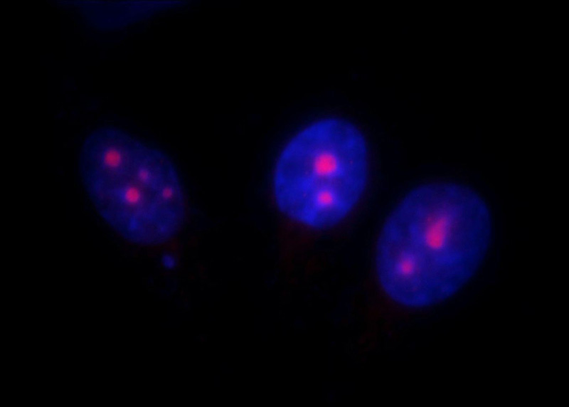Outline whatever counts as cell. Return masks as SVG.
I'll return each mask as SVG.
<instances>
[{"instance_id":"2","label":"cell","mask_w":569,"mask_h":407,"mask_svg":"<svg viewBox=\"0 0 569 407\" xmlns=\"http://www.w3.org/2000/svg\"><path fill=\"white\" fill-rule=\"evenodd\" d=\"M83 184L102 218L135 244L156 245L183 225L186 204L170 159L121 129L92 131L80 153Z\"/></svg>"},{"instance_id":"1","label":"cell","mask_w":569,"mask_h":407,"mask_svg":"<svg viewBox=\"0 0 569 407\" xmlns=\"http://www.w3.org/2000/svg\"><path fill=\"white\" fill-rule=\"evenodd\" d=\"M491 236L489 208L471 188L448 181L417 186L381 230L376 252L380 285L409 307L447 300L475 274Z\"/></svg>"},{"instance_id":"3","label":"cell","mask_w":569,"mask_h":407,"mask_svg":"<svg viewBox=\"0 0 569 407\" xmlns=\"http://www.w3.org/2000/svg\"><path fill=\"white\" fill-rule=\"evenodd\" d=\"M368 150L361 132L339 118L316 121L297 133L276 162L273 194L292 220L322 229L342 221L367 184Z\"/></svg>"}]
</instances>
